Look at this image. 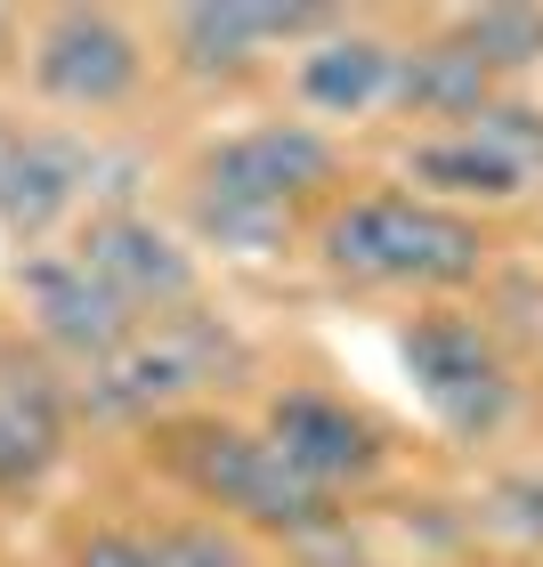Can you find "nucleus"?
I'll list each match as a JSON object with an SVG mask.
<instances>
[{
    "label": "nucleus",
    "mask_w": 543,
    "mask_h": 567,
    "mask_svg": "<svg viewBox=\"0 0 543 567\" xmlns=\"http://www.w3.org/2000/svg\"><path fill=\"white\" fill-rule=\"evenodd\" d=\"M398 90H406V106H422V114H479L486 106V65L462 41L422 49V58L398 65Z\"/></svg>",
    "instance_id": "ddd939ff"
},
{
    "label": "nucleus",
    "mask_w": 543,
    "mask_h": 567,
    "mask_svg": "<svg viewBox=\"0 0 543 567\" xmlns=\"http://www.w3.org/2000/svg\"><path fill=\"white\" fill-rule=\"evenodd\" d=\"M390 82H398V58H390V49H373V41H332V49H317V58L300 65L308 106H332V114L373 106Z\"/></svg>",
    "instance_id": "f8f14e48"
},
{
    "label": "nucleus",
    "mask_w": 543,
    "mask_h": 567,
    "mask_svg": "<svg viewBox=\"0 0 543 567\" xmlns=\"http://www.w3.org/2000/svg\"><path fill=\"white\" fill-rule=\"evenodd\" d=\"M73 567H146V544H139V535H90Z\"/></svg>",
    "instance_id": "a211bd4d"
},
{
    "label": "nucleus",
    "mask_w": 543,
    "mask_h": 567,
    "mask_svg": "<svg viewBox=\"0 0 543 567\" xmlns=\"http://www.w3.org/2000/svg\"><path fill=\"white\" fill-rule=\"evenodd\" d=\"M511 503H520V519L543 535V486H511Z\"/></svg>",
    "instance_id": "6ab92c4d"
},
{
    "label": "nucleus",
    "mask_w": 543,
    "mask_h": 567,
    "mask_svg": "<svg viewBox=\"0 0 543 567\" xmlns=\"http://www.w3.org/2000/svg\"><path fill=\"white\" fill-rule=\"evenodd\" d=\"M24 300H33V324L73 357H122L131 349V308L82 260H33L24 268Z\"/></svg>",
    "instance_id": "0eeeda50"
},
{
    "label": "nucleus",
    "mask_w": 543,
    "mask_h": 567,
    "mask_svg": "<svg viewBox=\"0 0 543 567\" xmlns=\"http://www.w3.org/2000/svg\"><path fill=\"white\" fill-rule=\"evenodd\" d=\"M33 82L58 97V106H114L139 82V41L122 33L106 9H65L41 24L33 49Z\"/></svg>",
    "instance_id": "7ed1b4c3"
},
{
    "label": "nucleus",
    "mask_w": 543,
    "mask_h": 567,
    "mask_svg": "<svg viewBox=\"0 0 543 567\" xmlns=\"http://www.w3.org/2000/svg\"><path fill=\"white\" fill-rule=\"evenodd\" d=\"M300 24H317L308 9H236V0H219V9H187L178 17V58L195 73H236L260 41L276 33H300Z\"/></svg>",
    "instance_id": "9d476101"
},
{
    "label": "nucleus",
    "mask_w": 543,
    "mask_h": 567,
    "mask_svg": "<svg viewBox=\"0 0 543 567\" xmlns=\"http://www.w3.org/2000/svg\"><path fill=\"white\" fill-rule=\"evenodd\" d=\"M82 268L106 284V292L122 308H178L195 292V268H187V251H178L154 219H98L90 236H82Z\"/></svg>",
    "instance_id": "39448f33"
},
{
    "label": "nucleus",
    "mask_w": 543,
    "mask_h": 567,
    "mask_svg": "<svg viewBox=\"0 0 543 567\" xmlns=\"http://www.w3.org/2000/svg\"><path fill=\"white\" fill-rule=\"evenodd\" d=\"M187 478L212 503L244 511V519H260V527H325V486H308L268 437L187 430Z\"/></svg>",
    "instance_id": "f03ea898"
},
{
    "label": "nucleus",
    "mask_w": 543,
    "mask_h": 567,
    "mask_svg": "<svg viewBox=\"0 0 543 567\" xmlns=\"http://www.w3.org/2000/svg\"><path fill=\"white\" fill-rule=\"evenodd\" d=\"M203 373H212V341H203V332H163V341L122 349L114 365H106V398L114 405H154V398L195 390Z\"/></svg>",
    "instance_id": "9b49d317"
},
{
    "label": "nucleus",
    "mask_w": 543,
    "mask_h": 567,
    "mask_svg": "<svg viewBox=\"0 0 543 567\" xmlns=\"http://www.w3.org/2000/svg\"><path fill=\"white\" fill-rule=\"evenodd\" d=\"M82 187H90V163L73 146H58V138H17L9 178H0V219H9L17 236H49V227L82 203Z\"/></svg>",
    "instance_id": "1a4fd4ad"
},
{
    "label": "nucleus",
    "mask_w": 543,
    "mask_h": 567,
    "mask_svg": "<svg viewBox=\"0 0 543 567\" xmlns=\"http://www.w3.org/2000/svg\"><path fill=\"white\" fill-rule=\"evenodd\" d=\"M268 446L293 462L308 486H332V478H357L373 471V430L332 398H276L268 414Z\"/></svg>",
    "instance_id": "6e6552de"
},
{
    "label": "nucleus",
    "mask_w": 543,
    "mask_h": 567,
    "mask_svg": "<svg viewBox=\"0 0 543 567\" xmlns=\"http://www.w3.org/2000/svg\"><path fill=\"white\" fill-rule=\"evenodd\" d=\"M146 567H244V551L219 527H163L146 544Z\"/></svg>",
    "instance_id": "f3484780"
},
{
    "label": "nucleus",
    "mask_w": 543,
    "mask_h": 567,
    "mask_svg": "<svg viewBox=\"0 0 543 567\" xmlns=\"http://www.w3.org/2000/svg\"><path fill=\"white\" fill-rule=\"evenodd\" d=\"M0 33H9V17H0Z\"/></svg>",
    "instance_id": "412c9836"
},
{
    "label": "nucleus",
    "mask_w": 543,
    "mask_h": 567,
    "mask_svg": "<svg viewBox=\"0 0 543 567\" xmlns=\"http://www.w3.org/2000/svg\"><path fill=\"white\" fill-rule=\"evenodd\" d=\"M462 49L495 73V65H535L543 58V17L535 9H479L462 17Z\"/></svg>",
    "instance_id": "dca6fc26"
},
{
    "label": "nucleus",
    "mask_w": 543,
    "mask_h": 567,
    "mask_svg": "<svg viewBox=\"0 0 543 567\" xmlns=\"http://www.w3.org/2000/svg\"><path fill=\"white\" fill-rule=\"evenodd\" d=\"M49 454H58V405L41 390H0V486H24L49 471Z\"/></svg>",
    "instance_id": "4468645a"
},
{
    "label": "nucleus",
    "mask_w": 543,
    "mask_h": 567,
    "mask_svg": "<svg viewBox=\"0 0 543 567\" xmlns=\"http://www.w3.org/2000/svg\"><path fill=\"white\" fill-rule=\"evenodd\" d=\"M9 154H17V138H0V178H9Z\"/></svg>",
    "instance_id": "aec40b11"
},
{
    "label": "nucleus",
    "mask_w": 543,
    "mask_h": 567,
    "mask_svg": "<svg viewBox=\"0 0 543 567\" xmlns=\"http://www.w3.org/2000/svg\"><path fill=\"white\" fill-rule=\"evenodd\" d=\"M406 365H413V381L430 390V405L454 430H479V422L503 414V365L486 357V341L471 324H447V317L413 324L406 332Z\"/></svg>",
    "instance_id": "423d86ee"
},
{
    "label": "nucleus",
    "mask_w": 543,
    "mask_h": 567,
    "mask_svg": "<svg viewBox=\"0 0 543 567\" xmlns=\"http://www.w3.org/2000/svg\"><path fill=\"white\" fill-rule=\"evenodd\" d=\"M413 178L422 187H454V195H511L520 187V163L495 154L486 138H471V146H422L413 154Z\"/></svg>",
    "instance_id": "2eb2a0df"
},
{
    "label": "nucleus",
    "mask_w": 543,
    "mask_h": 567,
    "mask_svg": "<svg viewBox=\"0 0 543 567\" xmlns=\"http://www.w3.org/2000/svg\"><path fill=\"white\" fill-rule=\"evenodd\" d=\"M332 171V146L317 131H252L227 138L212 163H203V203H252V212H284L300 187H317Z\"/></svg>",
    "instance_id": "20e7f679"
},
{
    "label": "nucleus",
    "mask_w": 543,
    "mask_h": 567,
    "mask_svg": "<svg viewBox=\"0 0 543 567\" xmlns=\"http://www.w3.org/2000/svg\"><path fill=\"white\" fill-rule=\"evenodd\" d=\"M325 251H332V268L381 276V284H462L486 244H479V227L430 212V203L381 195V203H349L325 227Z\"/></svg>",
    "instance_id": "f257e3e1"
}]
</instances>
